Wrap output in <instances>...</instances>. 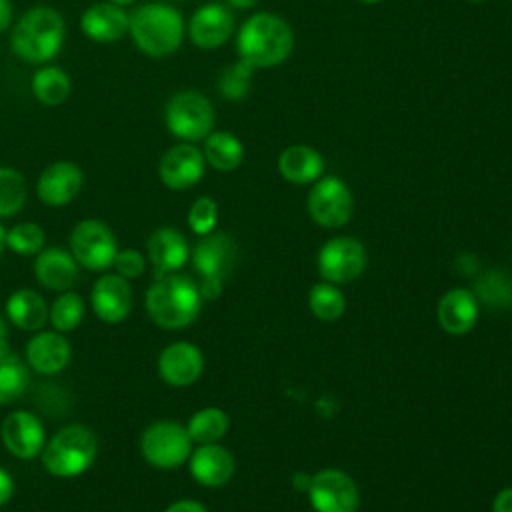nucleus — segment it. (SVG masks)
<instances>
[{"label":"nucleus","instance_id":"f257e3e1","mask_svg":"<svg viewBox=\"0 0 512 512\" xmlns=\"http://www.w3.org/2000/svg\"><path fill=\"white\" fill-rule=\"evenodd\" d=\"M64 38V16L52 6H34L12 26L10 48L28 64H46L60 54Z\"/></svg>","mask_w":512,"mask_h":512},{"label":"nucleus","instance_id":"f03ea898","mask_svg":"<svg viewBox=\"0 0 512 512\" xmlns=\"http://www.w3.org/2000/svg\"><path fill=\"white\" fill-rule=\"evenodd\" d=\"M294 48L290 24L272 12L252 14L236 34V50L254 68H274L282 64Z\"/></svg>","mask_w":512,"mask_h":512},{"label":"nucleus","instance_id":"7ed1b4c3","mask_svg":"<svg viewBox=\"0 0 512 512\" xmlns=\"http://www.w3.org/2000/svg\"><path fill=\"white\" fill-rule=\"evenodd\" d=\"M200 286L182 274L156 276L146 292V312L150 320L166 330H180L192 324L202 308Z\"/></svg>","mask_w":512,"mask_h":512},{"label":"nucleus","instance_id":"20e7f679","mask_svg":"<svg viewBox=\"0 0 512 512\" xmlns=\"http://www.w3.org/2000/svg\"><path fill=\"white\" fill-rule=\"evenodd\" d=\"M128 34L136 48L150 58L174 54L184 38L182 14L164 2H148L130 14Z\"/></svg>","mask_w":512,"mask_h":512},{"label":"nucleus","instance_id":"39448f33","mask_svg":"<svg viewBox=\"0 0 512 512\" xmlns=\"http://www.w3.org/2000/svg\"><path fill=\"white\" fill-rule=\"evenodd\" d=\"M96 456V434L84 424H70L58 430L40 454L46 472L56 478H76L84 474L94 464Z\"/></svg>","mask_w":512,"mask_h":512},{"label":"nucleus","instance_id":"423d86ee","mask_svg":"<svg viewBox=\"0 0 512 512\" xmlns=\"http://www.w3.org/2000/svg\"><path fill=\"white\" fill-rule=\"evenodd\" d=\"M164 124L178 140L200 142L214 128L212 102L198 90H180L166 102Z\"/></svg>","mask_w":512,"mask_h":512},{"label":"nucleus","instance_id":"0eeeda50","mask_svg":"<svg viewBox=\"0 0 512 512\" xmlns=\"http://www.w3.org/2000/svg\"><path fill=\"white\" fill-rule=\"evenodd\" d=\"M142 458L162 470L184 464L192 454V440L184 424L176 420H156L140 436Z\"/></svg>","mask_w":512,"mask_h":512},{"label":"nucleus","instance_id":"6e6552de","mask_svg":"<svg viewBox=\"0 0 512 512\" xmlns=\"http://www.w3.org/2000/svg\"><path fill=\"white\" fill-rule=\"evenodd\" d=\"M70 252L78 266L90 272H106L114 264L118 242L106 222L98 218H86L72 228Z\"/></svg>","mask_w":512,"mask_h":512},{"label":"nucleus","instance_id":"1a4fd4ad","mask_svg":"<svg viewBox=\"0 0 512 512\" xmlns=\"http://www.w3.org/2000/svg\"><path fill=\"white\" fill-rule=\"evenodd\" d=\"M354 198L344 180L322 176L308 194V214L322 228H340L352 218Z\"/></svg>","mask_w":512,"mask_h":512},{"label":"nucleus","instance_id":"9d476101","mask_svg":"<svg viewBox=\"0 0 512 512\" xmlns=\"http://www.w3.org/2000/svg\"><path fill=\"white\" fill-rule=\"evenodd\" d=\"M306 490L314 512H356L360 506V492L354 478L338 468L316 472Z\"/></svg>","mask_w":512,"mask_h":512},{"label":"nucleus","instance_id":"9b49d317","mask_svg":"<svg viewBox=\"0 0 512 512\" xmlns=\"http://www.w3.org/2000/svg\"><path fill=\"white\" fill-rule=\"evenodd\" d=\"M366 250L360 240L336 236L318 252V270L326 282L346 284L356 280L366 268Z\"/></svg>","mask_w":512,"mask_h":512},{"label":"nucleus","instance_id":"f8f14e48","mask_svg":"<svg viewBox=\"0 0 512 512\" xmlns=\"http://www.w3.org/2000/svg\"><path fill=\"white\" fill-rule=\"evenodd\" d=\"M0 436L6 450L20 460H32L40 456L48 442L42 420L30 410L8 412L2 420Z\"/></svg>","mask_w":512,"mask_h":512},{"label":"nucleus","instance_id":"ddd939ff","mask_svg":"<svg viewBox=\"0 0 512 512\" xmlns=\"http://www.w3.org/2000/svg\"><path fill=\"white\" fill-rule=\"evenodd\" d=\"M206 172V160L198 146L182 142L168 148L158 162V176L170 190H188L196 186Z\"/></svg>","mask_w":512,"mask_h":512},{"label":"nucleus","instance_id":"4468645a","mask_svg":"<svg viewBox=\"0 0 512 512\" xmlns=\"http://www.w3.org/2000/svg\"><path fill=\"white\" fill-rule=\"evenodd\" d=\"M84 186V172L72 160H56L48 164L36 182L38 200L46 206L60 208L70 204Z\"/></svg>","mask_w":512,"mask_h":512},{"label":"nucleus","instance_id":"2eb2a0df","mask_svg":"<svg viewBox=\"0 0 512 512\" xmlns=\"http://www.w3.org/2000/svg\"><path fill=\"white\" fill-rule=\"evenodd\" d=\"M234 32L232 10L222 2L202 4L188 22V36L200 50H214L228 42Z\"/></svg>","mask_w":512,"mask_h":512},{"label":"nucleus","instance_id":"dca6fc26","mask_svg":"<svg viewBox=\"0 0 512 512\" xmlns=\"http://www.w3.org/2000/svg\"><path fill=\"white\" fill-rule=\"evenodd\" d=\"M190 256L202 280L224 282L236 264V242L224 232H210L200 236Z\"/></svg>","mask_w":512,"mask_h":512},{"label":"nucleus","instance_id":"f3484780","mask_svg":"<svg viewBox=\"0 0 512 512\" xmlns=\"http://www.w3.org/2000/svg\"><path fill=\"white\" fill-rule=\"evenodd\" d=\"M90 304L102 322L118 324L132 310V286L116 272L102 274L90 290Z\"/></svg>","mask_w":512,"mask_h":512},{"label":"nucleus","instance_id":"a211bd4d","mask_svg":"<svg viewBox=\"0 0 512 512\" xmlns=\"http://www.w3.org/2000/svg\"><path fill=\"white\" fill-rule=\"evenodd\" d=\"M204 370L202 350L186 340L168 344L158 356L160 378L176 388L194 384Z\"/></svg>","mask_w":512,"mask_h":512},{"label":"nucleus","instance_id":"6ab92c4d","mask_svg":"<svg viewBox=\"0 0 512 512\" xmlns=\"http://www.w3.org/2000/svg\"><path fill=\"white\" fill-rule=\"evenodd\" d=\"M24 358L28 368L38 374H58L62 372L70 358L72 348L68 338L58 330H38L28 342L24 350Z\"/></svg>","mask_w":512,"mask_h":512},{"label":"nucleus","instance_id":"aec40b11","mask_svg":"<svg viewBox=\"0 0 512 512\" xmlns=\"http://www.w3.org/2000/svg\"><path fill=\"white\" fill-rule=\"evenodd\" d=\"M130 14L112 2H96L88 6L80 16L82 34L98 44H108L128 34Z\"/></svg>","mask_w":512,"mask_h":512},{"label":"nucleus","instance_id":"412c9836","mask_svg":"<svg viewBox=\"0 0 512 512\" xmlns=\"http://www.w3.org/2000/svg\"><path fill=\"white\" fill-rule=\"evenodd\" d=\"M78 262L70 250L60 246L44 248L36 254L34 276L40 286L52 292H66L78 280Z\"/></svg>","mask_w":512,"mask_h":512},{"label":"nucleus","instance_id":"4be33fe9","mask_svg":"<svg viewBox=\"0 0 512 512\" xmlns=\"http://www.w3.org/2000/svg\"><path fill=\"white\" fill-rule=\"evenodd\" d=\"M478 314H480L478 298L468 288L448 290L440 298L438 310H436L440 328L452 336L468 334L476 326Z\"/></svg>","mask_w":512,"mask_h":512},{"label":"nucleus","instance_id":"5701e85b","mask_svg":"<svg viewBox=\"0 0 512 512\" xmlns=\"http://www.w3.org/2000/svg\"><path fill=\"white\" fill-rule=\"evenodd\" d=\"M146 250L156 276L178 272L190 258L188 240L180 230L170 226L156 228L148 238Z\"/></svg>","mask_w":512,"mask_h":512},{"label":"nucleus","instance_id":"b1692460","mask_svg":"<svg viewBox=\"0 0 512 512\" xmlns=\"http://www.w3.org/2000/svg\"><path fill=\"white\" fill-rule=\"evenodd\" d=\"M188 468L192 478L208 488H218L224 486L232 474H234V456L230 450L220 446L218 442L214 444H200L188 458Z\"/></svg>","mask_w":512,"mask_h":512},{"label":"nucleus","instance_id":"393cba45","mask_svg":"<svg viewBox=\"0 0 512 512\" xmlns=\"http://www.w3.org/2000/svg\"><path fill=\"white\" fill-rule=\"evenodd\" d=\"M278 170L292 184H310L322 178L324 158L318 150L306 144L288 146L278 158Z\"/></svg>","mask_w":512,"mask_h":512},{"label":"nucleus","instance_id":"a878e982","mask_svg":"<svg viewBox=\"0 0 512 512\" xmlns=\"http://www.w3.org/2000/svg\"><path fill=\"white\" fill-rule=\"evenodd\" d=\"M6 314L16 328L24 332H38L48 322V304L38 292L20 288L8 296Z\"/></svg>","mask_w":512,"mask_h":512},{"label":"nucleus","instance_id":"bb28decb","mask_svg":"<svg viewBox=\"0 0 512 512\" xmlns=\"http://www.w3.org/2000/svg\"><path fill=\"white\" fill-rule=\"evenodd\" d=\"M206 164H210L214 170L220 172H232L236 170L244 160V146L238 136L226 130H212L204 138L202 148Z\"/></svg>","mask_w":512,"mask_h":512},{"label":"nucleus","instance_id":"cd10ccee","mask_svg":"<svg viewBox=\"0 0 512 512\" xmlns=\"http://www.w3.org/2000/svg\"><path fill=\"white\" fill-rule=\"evenodd\" d=\"M30 88L34 98L44 104V106H60L68 100L70 90H72V82L66 70H62L60 66H52V64H44L40 66L30 80Z\"/></svg>","mask_w":512,"mask_h":512},{"label":"nucleus","instance_id":"c85d7f7f","mask_svg":"<svg viewBox=\"0 0 512 512\" xmlns=\"http://www.w3.org/2000/svg\"><path fill=\"white\" fill-rule=\"evenodd\" d=\"M30 372L28 364L8 350V344H0V404L16 402L28 388Z\"/></svg>","mask_w":512,"mask_h":512},{"label":"nucleus","instance_id":"c756f323","mask_svg":"<svg viewBox=\"0 0 512 512\" xmlns=\"http://www.w3.org/2000/svg\"><path fill=\"white\" fill-rule=\"evenodd\" d=\"M228 414L216 406L202 408L194 412L186 424L188 436L192 442L200 444H214L228 432Z\"/></svg>","mask_w":512,"mask_h":512},{"label":"nucleus","instance_id":"7c9ffc66","mask_svg":"<svg viewBox=\"0 0 512 512\" xmlns=\"http://www.w3.org/2000/svg\"><path fill=\"white\" fill-rule=\"evenodd\" d=\"M28 196L26 178L10 166H0V218H10L18 214Z\"/></svg>","mask_w":512,"mask_h":512},{"label":"nucleus","instance_id":"2f4dec72","mask_svg":"<svg viewBox=\"0 0 512 512\" xmlns=\"http://www.w3.org/2000/svg\"><path fill=\"white\" fill-rule=\"evenodd\" d=\"M84 318V300L76 292H60L48 308V322L54 330L66 334L78 328Z\"/></svg>","mask_w":512,"mask_h":512},{"label":"nucleus","instance_id":"473e14b6","mask_svg":"<svg viewBox=\"0 0 512 512\" xmlns=\"http://www.w3.org/2000/svg\"><path fill=\"white\" fill-rule=\"evenodd\" d=\"M308 306L312 314L324 322L338 320L346 310V300L342 292L332 282H318L310 288Z\"/></svg>","mask_w":512,"mask_h":512},{"label":"nucleus","instance_id":"72a5a7b5","mask_svg":"<svg viewBox=\"0 0 512 512\" xmlns=\"http://www.w3.org/2000/svg\"><path fill=\"white\" fill-rule=\"evenodd\" d=\"M44 228L36 222H18L6 230V248L20 256H36L46 246Z\"/></svg>","mask_w":512,"mask_h":512},{"label":"nucleus","instance_id":"f704fd0d","mask_svg":"<svg viewBox=\"0 0 512 512\" xmlns=\"http://www.w3.org/2000/svg\"><path fill=\"white\" fill-rule=\"evenodd\" d=\"M254 66L248 64L246 60H238L234 64H230L226 70H222L220 78H218V92L232 102L244 100L246 94L250 92V78L254 74Z\"/></svg>","mask_w":512,"mask_h":512},{"label":"nucleus","instance_id":"c9c22d12","mask_svg":"<svg viewBox=\"0 0 512 512\" xmlns=\"http://www.w3.org/2000/svg\"><path fill=\"white\" fill-rule=\"evenodd\" d=\"M476 298L492 306L512 304V278L502 272H488L476 282Z\"/></svg>","mask_w":512,"mask_h":512},{"label":"nucleus","instance_id":"e433bc0d","mask_svg":"<svg viewBox=\"0 0 512 512\" xmlns=\"http://www.w3.org/2000/svg\"><path fill=\"white\" fill-rule=\"evenodd\" d=\"M218 222V204L210 196H200L188 210V226L194 234L206 236L214 232Z\"/></svg>","mask_w":512,"mask_h":512},{"label":"nucleus","instance_id":"4c0bfd02","mask_svg":"<svg viewBox=\"0 0 512 512\" xmlns=\"http://www.w3.org/2000/svg\"><path fill=\"white\" fill-rule=\"evenodd\" d=\"M112 268L118 276L126 278L128 282L138 280L146 272V258L136 248H124V250L116 252Z\"/></svg>","mask_w":512,"mask_h":512},{"label":"nucleus","instance_id":"58836bf2","mask_svg":"<svg viewBox=\"0 0 512 512\" xmlns=\"http://www.w3.org/2000/svg\"><path fill=\"white\" fill-rule=\"evenodd\" d=\"M14 492H16L14 476L4 466H0V506L8 504L14 496Z\"/></svg>","mask_w":512,"mask_h":512},{"label":"nucleus","instance_id":"ea45409f","mask_svg":"<svg viewBox=\"0 0 512 512\" xmlns=\"http://www.w3.org/2000/svg\"><path fill=\"white\" fill-rule=\"evenodd\" d=\"M164 512H208L204 508L202 502L198 500H192V498H182V500H176L172 502Z\"/></svg>","mask_w":512,"mask_h":512},{"label":"nucleus","instance_id":"a19ab883","mask_svg":"<svg viewBox=\"0 0 512 512\" xmlns=\"http://www.w3.org/2000/svg\"><path fill=\"white\" fill-rule=\"evenodd\" d=\"M492 512H512V488H504L492 502Z\"/></svg>","mask_w":512,"mask_h":512},{"label":"nucleus","instance_id":"79ce46f5","mask_svg":"<svg viewBox=\"0 0 512 512\" xmlns=\"http://www.w3.org/2000/svg\"><path fill=\"white\" fill-rule=\"evenodd\" d=\"M12 16H14V8L10 0H0V32L8 30L12 24Z\"/></svg>","mask_w":512,"mask_h":512},{"label":"nucleus","instance_id":"37998d69","mask_svg":"<svg viewBox=\"0 0 512 512\" xmlns=\"http://www.w3.org/2000/svg\"><path fill=\"white\" fill-rule=\"evenodd\" d=\"M226 2L230 8H236V10H246L258 4V0H226Z\"/></svg>","mask_w":512,"mask_h":512},{"label":"nucleus","instance_id":"c03bdc74","mask_svg":"<svg viewBox=\"0 0 512 512\" xmlns=\"http://www.w3.org/2000/svg\"><path fill=\"white\" fill-rule=\"evenodd\" d=\"M4 250H6V228L0 224V258H2Z\"/></svg>","mask_w":512,"mask_h":512},{"label":"nucleus","instance_id":"a18cd8bd","mask_svg":"<svg viewBox=\"0 0 512 512\" xmlns=\"http://www.w3.org/2000/svg\"><path fill=\"white\" fill-rule=\"evenodd\" d=\"M108 2H112V4H116V6L126 8V6H130V4H134L136 0H108Z\"/></svg>","mask_w":512,"mask_h":512},{"label":"nucleus","instance_id":"49530a36","mask_svg":"<svg viewBox=\"0 0 512 512\" xmlns=\"http://www.w3.org/2000/svg\"><path fill=\"white\" fill-rule=\"evenodd\" d=\"M4 342H6V324L0 318V344H4Z\"/></svg>","mask_w":512,"mask_h":512},{"label":"nucleus","instance_id":"de8ad7c7","mask_svg":"<svg viewBox=\"0 0 512 512\" xmlns=\"http://www.w3.org/2000/svg\"><path fill=\"white\" fill-rule=\"evenodd\" d=\"M358 2H362V4H378L382 0H358Z\"/></svg>","mask_w":512,"mask_h":512},{"label":"nucleus","instance_id":"09e8293b","mask_svg":"<svg viewBox=\"0 0 512 512\" xmlns=\"http://www.w3.org/2000/svg\"><path fill=\"white\" fill-rule=\"evenodd\" d=\"M468 2H486V0H468Z\"/></svg>","mask_w":512,"mask_h":512}]
</instances>
